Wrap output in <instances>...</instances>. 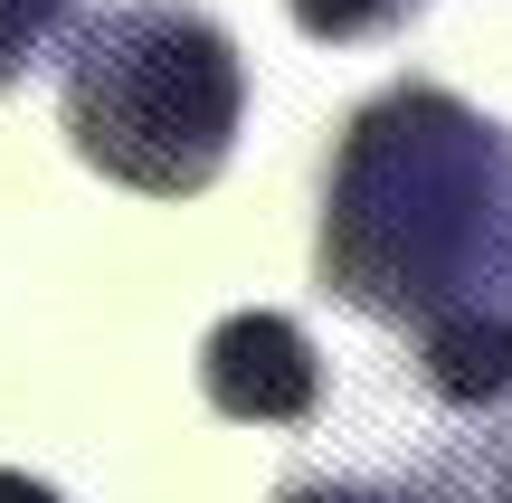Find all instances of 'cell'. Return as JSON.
<instances>
[{
	"instance_id": "cell-1",
	"label": "cell",
	"mask_w": 512,
	"mask_h": 503,
	"mask_svg": "<svg viewBox=\"0 0 512 503\" xmlns=\"http://www.w3.org/2000/svg\"><path fill=\"white\" fill-rule=\"evenodd\" d=\"M313 266L323 295L408 342L512 314V133L427 76L380 86L332 143Z\"/></svg>"
},
{
	"instance_id": "cell-2",
	"label": "cell",
	"mask_w": 512,
	"mask_h": 503,
	"mask_svg": "<svg viewBox=\"0 0 512 503\" xmlns=\"http://www.w3.org/2000/svg\"><path fill=\"white\" fill-rule=\"evenodd\" d=\"M57 124L76 162L143 200H200L247 124V57L190 0L86 10L57 76Z\"/></svg>"
},
{
	"instance_id": "cell-3",
	"label": "cell",
	"mask_w": 512,
	"mask_h": 503,
	"mask_svg": "<svg viewBox=\"0 0 512 503\" xmlns=\"http://www.w3.org/2000/svg\"><path fill=\"white\" fill-rule=\"evenodd\" d=\"M200 390H209V409L238 418V428H304V418L323 409V352H313V333L294 314L247 304V314L209 323Z\"/></svg>"
},
{
	"instance_id": "cell-4",
	"label": "cell",
	"mask_w": 512,
	"mask_h": 503,
	"mask_svg": "<svg viewBox=\"0 0 512 503\" xmlns=\"http://www.w3.org/2000/svg\"><path fill=\"white\" fill-rule=\"evenodd\" d=\"M275 503H512V437L427 456L408 475H304Z\"/></svg>"
},
{
	"instance_id": "cell-5",
	"label": "cell",
	"mask_w": 512,
	"mask_h": 503,
	"mask_svg": "<svg viewBox=\"0 0 512 503\" xmlns=\"http://www.w3.org/2000/svg\"><path fill=\"white\" fill-rule=\"evenodd\" d=\"M418 380L465 418H494L512 399V314H456L418 333Z\"/></svg>"
},
{
	"instance_id": "cell-6",
	"label": "cell",
	"mask_w": 512,
	"mask_h": 503,
	"mask_svg": "<svg viewBox=\"0 0 512 503\" xmlns=\"http://www.w3.org/2000/svg\"><path fill=\"white\" fill-rule=\"evenodd\" d=\"M57 38H76V0H0V95L57 57Z\"/></svg>"
},
{
	"instance_id": "cell-7",
	"label": "cell",
	"mask_w": 512,
	"mask_h": 503,
	"mask_svg": "<svg viewBox=\"0 0 512 503\" xmlns=\"http://www.w3.org/2000/svg\"><path fill=\"white\" fill-rule=\"evenodd\" d=\"M285 10H294V29H304V38H323V48H361V38L408 29L427 0H285Z\"/></svg>"
},
{
	"instance_id": "cell-8",
	"label": "cell",
	"mask_w": 512,
	"mask_h": 503,
	"mask_svg": "<svg viewBox=\"0 0 512 503\" xmlns=\"http://www.w3.org/2000/svg\"><path fill=\"white\" fill-rule=\"evenodd\" d=\"M0 503H67L48 485V475H19V466H0Z\"/></svg>"
}]
</instances>
